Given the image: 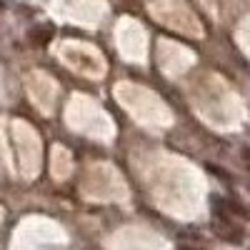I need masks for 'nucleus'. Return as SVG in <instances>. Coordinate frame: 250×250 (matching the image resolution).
Returning <instances> with one entry per match:
<instances>
[{
    "instance_id": "7ed1b4c3",
    "label": "nucleus",
    "mask_w": 250,
    "mask_h": 250,
    "mask_svg": "<svg viewBox=\"0 0 250 250\" xmlns=\"http://www.w3.org/2000/svg\"><path fill=\"white\" fill-rule=\"evenodd\" d=\"M180 250H200V248H193V245H180Z\"/></svg>"
},
{
    "instance_id": "f03ea898",
    "label": "nucleus",
    "mask_w": 250,
    "mask_h": 250,
    "mask_svg": "<svg viewBox=\"0 0 250 250\" xmlns=\"http://www.w3.org/2000/svg\"><path fill=\"white\" fill-rule=\"evenodd\" d=\"M28 38L33 40L35 45H45L48 40L53 38V25H38V28H33V30L28 33Z\"/></svg>"
},
{
    "instance_id": "f257e3e1",
    "label": "nucleus",
    "mask_w": 250,
    "mask_h": 250,
    "mask_svg": "<svg viewBox=\"0 0 250 250\" xmlns=\"http://www.w3.org/2000/svg\"><path fill=\"white\" fill-rule=\"evenodd\" d=\"M213 230H215L223 240H228V243H235V245L243 243V230H240L235 223H230V218H218L215 225H213Z\"/></svg>"
}]
</instances>
